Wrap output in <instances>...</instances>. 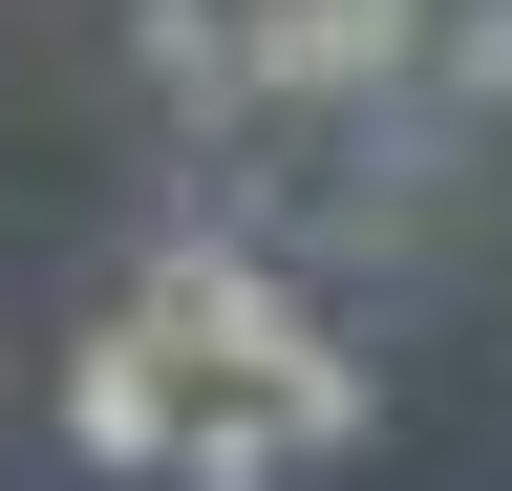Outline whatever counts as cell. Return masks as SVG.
<instances>
[{"mask_svg":"<svg viewBox=\"0 0 512 491\" xmlns=\"http://www.w3.org/2000/svg\"><path fill=\"white\" fill-rule=\"evenodd\" d=\"M128 321H150L192 385H278V363L320 342V299H299V257H278V235H235V214H150Z\"/></svg>","mask_w":512,"mask_h":491,"instance_id":"cell-1","label":"cell"},{"mask_svg":"<svg viewBox=\"0 0 512 491\" xmlns=\"http://www.w3.org/2000/svg\"><path fill=\"white\" fill-rule=\"evenodd\" d=\"M448 0H235V107H363L427 65Z\"/></svg>","mask_w":512,"mask_h":491,"instance_id":"cell-2","label":"cell"},{"mask_svg":"<svg viewBox=\"0 0 512 491\" xmlns=\"http://www.w3.org/2000/svg\"><path fill=\"white\" fill-rule=\"evenodd\" d=\"M171 427H192V363L107 299V321L64 342V449H86V470H171Z\"/></svg>","mask_w":512,"mask_h":491,"instance_id":"cell-3","label":"cell"},{"mask_svg":"<svg viewBox=\"0 0 512 491\" xmlns=\"http://www.w3.org/2000/svg\"><path fill=\"white\" fill-rule=\"evenodd\" d=\"M128 65H150L171 129H192V107H235V0H128Z\"/></svg>","mask_w":512,"mask_h":491,"instance_id":"cell-4","label":"cell"},{"mask_svg":"<svg viewBox=\"0 0 512 491\" xmlns=\"http://www.w3.org/2000/svg\"><path fill=\"white\" fill-rule=\"evenodd\" d=\"M171 470H192V491H278V470H299V427H278V385H192V427H171Z\"/></svg>","mask_w":512,"mask_h":491,"instance_id":"cell-5","label":"cell"},{"mask_svg":"<svg viewBox=\"0 0 512 491\" xmlns=\"http://www.w3.org/2000/svg\"><path fill=\"white\" fill-rule=\"evenodd\" d=\"M278 427H299V470L384 449V363H363V342H299V363H278Z\"/></svg>","mask_w":512,"mask_h":491,"instance_id":"cell-6","label":"cell"},{"mask_svg":"<svg viewBox=\"0 0 512 491\" xmlns=\"http://www.w3.org/2000/svg\"><path fill=\"white\" fill-rule=\"evenodd\" d=\"M427 86L470 107V129H512V0H448V22H427Z\"/></svg>","mask_w":512,"mask_h":491,"instance_id":"cell-7","label":"cell"}]
</instances>
